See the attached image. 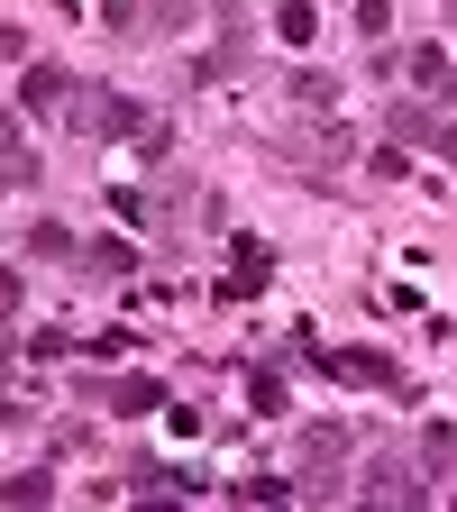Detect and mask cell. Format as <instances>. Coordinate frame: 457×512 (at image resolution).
<instances>
[{"mask_svg": "<svg viewBox=\"0 0 457 512\" xmlns=\"http://www.w3.org/2000/svg\"><path fill=\"white\" fill-rule=\"evenodd\" d=\"M330 366H339L348 384H394V366H384L375 348H348V357H330Z\"/></svg>", "mask_w": 457, "mask_h": 512, "instance_id": "277c9868", "label": "cell"}, {"mask_svg": "<svg viewBox=\"0 0 457 512\" xmlns=\"http://www.w3.org/2000/svg\"><path fill=\"white\" fill-rule=\"evenodd\" d=\"M19 101H28V110H46V101H64V74H55V64H37V74L19 83Z\"/></svg>", "mask_w": 457, "mask_h": 512, "instance_id": "8992f818", "label": "cell"}, {"mask_svg": "<svg viewBox=\"0 0 457 512\" xmlns=\"http://www.w3.org/2000/svg\"><path fill=\"white\" fill-rule=\"evenodd\" d=\"M83 266H92V275H128V247H119V238H92Z\"/></svg>", "mask_w": 457, "mask_h": 512, "instance_id": "ba28073f", "label": "cell"}, {"mask_svg": "<svg viewBox=\"0 0 457 512\" xmlns=\"http://www.w3.org/2000/svg\"><path fill=\"white\" fill-rule=\"evenodd\" d=\"M412 83H421V92H457V64H448L439 46H421V55H412Z\"/></svg>", "mask_w": 457, "mask_h": 512, "instance_id": "3957f363", "label": "cell"}, {"mask_svg": "<svg viewBox=\"0 0 457 512\" xmlns=\"http://www.w3.org/2000/svg\"><path fill=\"white\" fill-rule=\"evenodd\" d=\"M275 28H284V37L302 46V37H311V0H284V10H275Z\"/></svg>", "mask_w": 457, "mask_h": 512, "instance_id": "30bf717a", "label": "cell"}, {"mask_svg": "<svg viewBox=\"0 0 457 512\" xmlns=\"http://www.w3.org/2000/svg\"><path fill=\"white\" fill-rule=\"evenodd\" d=\"M293 101H311V110H330V101H339V83H330V74H293Z\"/></svg>", "mask_w": 457, "mask_h": 512, "instance_id": "9c48e42d", "label": "cell"}, {"mask_svg": "<svg viewBox=\"0 0 457 512\" xmlns=\"http://www.w3.org/2000/svg\"><path fill=\"white\" fill-rule=\"evenodd\" d=\"M147 110L138 101H119V92H74V128H92V138H128Z\"/></svg>", "mask_w": 457, "mask_h": 512, "instance_id": "6da1fadb", "label": "cell"}, {"mask_svg": "<svg viewBox=\"0 0 457 512\" xmlns=\"http://www.w3.org/2000/svg\"><path fill=\"white\" fill-rule=\"evenodd\" d=\"M366 494H375V503H421V485H412L403 458H375V467H366Z\"/></svg>", "mask_w": 457, "mask_h": 512, "instance_id": "7a4b0ae2", "label": "cell"}, {"mask_svg": "<svg viewBox=\"0 0 457 512\" xmlns=\"http://www.w3.org/2000/svg\"><path fill=\"white\" fill-rule=\"evenodd\" d=\"M339 448H348V430H339V421H320V430L302 439V467H330V458H339Z\"/></svg>", "mask_w": 457, "mask_h": 512, "instance_id": "5b68a950", "label": "cell"}, {"mask_svg": "<svg viewBox=\"0 0 457 512\" xmlns=\"http://www.w3.org/2000/svg\"><path fill=\"white\" fill-rule=\"evenodd\" d=\"M256 284H266V247L247 238V247H238V275H229V293H256Z\"/></svg>", "mask_w": 457, "mask_h": 512, "instance_id": "52a82bcc", "label": "cell"}]
</instances>
